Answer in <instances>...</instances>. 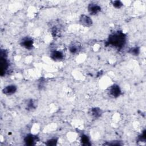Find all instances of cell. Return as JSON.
<instances>
[{"mask_svg":"<svg viewBox=\"0 0 146 146\" xmlns=\"http://www.w3.org/2000/svg\"><path fill=\"white\" fill-rule=\"evenodd\" d=\"M126 42V36L122 31H118L111 34L108 39L107 43L119 49L121 48Z\"/></svg>","mask_w":146,"mask_h":146,"instance_id":"6da1fadb","label":"cell"},{"mask_svg":"<svg viewBox=\"0 0 146 146\" xmlns=\"http://www.w3.org/2000/svg\"><path fill=\"white\" fill-rule=\"evenodd\" d=\"M108 92H109V95L111 97L116 98L119 97L121 93V91L119 86L114 84L111 87H110V88H109Z\"/></svg>","mask_w":146,"mask_h":146,"instance_id":"7a4b0ae2","label":"cell"},{"mask_svg":"<svg viewBox=\"0 0 146 146\" xmlns=\"http://www.w3.org/2000/svg\"><path fill=\"white\" fill-rule=\"evenodd\" d=\"M34 41L32 38L26 36L22 39L21 42V45L26 49L30 50L33 47Z\"/></svg>","mask_w":146,"mask_h":146,"instance_id":"3957f363","label":"cell"},{"mask_svg":"<svg viewBox=\"0 0 146 146\" xmlns=\"http://www.w3.org/2000/svg\"><path fill=\"white\" fill-rule=\"evenodd\" d=\"M79 22L82 25L85 27H90L92 25V21L88 15H81L79 18Z\"/></svg>","mask_w":146,"mask_h":146,"instance_id":"277c9868","label":"cell"},{"mask_svg":"<svg viewBox=\"0 0 146 146\" xmlns=\"http://www.w3.org/2000/svg\"><path fill=\"white\" fill-rule=\"evenodd\" d=\"M0 63H1V75L3 76L9 67V63L7 60V58L5 57H1L0 60Z\"/></svg>","mask_w":146,"mask_h":146,"instance_id":"5b68a950","label":"cell"},{"mask_svg":"<svg viewBox=\"0 0 146 146\" xmlns=\"http://www.w3.org/2000/svg\"><path fill=\"white\" fill-rule=\"evenodd\" d=\"M38 140V137L31 134L27 135L24 139L25 143L27 145H34Z\"/></svg>","mask_w":146,"mask_h":146,"instance_id":"8992f818","label":"cell"},{"mask_svg":"<svg viewBox=\"0 0 146 146\" xmlns=\"http://www.w3.org/2000/svg\"><path fill=\"white\" fill-rule=\"evenodd\" d=\"M68 48L71 53L77 54L81 50V44L78 42H74L69 45Z\"/></svg>","mask_w":146,"mask_h":146,"instance_id":"52a82bcc","label":"cell"},{"mask_svg":"<svg viewBox=\"0 0 146 146\" xmlns=\"http://www.w3.org/2000/svg\"><path fill=\"white\" fill-rule=\"evenodd\" d=\"M101 10V7L99 5L96 3H90L88 6V11L91 15H96Z\"/></svg>","mask_w":146,"mask_h":146,"instance_id":"ba28073f","label":"cell"},{"mask_svg":"<svg viewBox=\"0 0 146 146\" xmlns=\"http://www.w3.org/2000/svg\"><path fill=\"white\" fill-rule=\"evenodd\" d=\"M17 90V87L15 85L10 84L8 85L3 88L2 90V92L6 95H10L14 94Z\"/></svg>","mask_w":146,"mask_h":146,"instance_id":"9c48e42d","label":"cell"},{"mask_svg":"<svg viewBox=\"0 0 146 146\" xmlns=\"http://www.w3.org/2000/svg\"><path fill=\"white\" fill-rule=\"evenodd\" d=\"M64 57L63 53L58 50H54L53 51L51 54V58L56 61H59L60 60H62Z\"/></svg>","mask_w":146,"mask_h":146,"instance_id":"30bf717a","label":"cell"},{"mask_svg":"<svg viewBox=\"0 0 146 146\" xmlns=\"http://www.w3.org/2000/svg\"><path fill=\"white\" fill-rule=\"evenodd\" d=\"M90 113L92 117L95 118H98L102 115V111L98 107H94L90 110Z\"/></svg>","mask_w":146,"mask_h":146,"instance_id":"8fae6325","label":"cell"},{"mask_svg":"<svg viewBox=\"0 0 146 146\" xmlns=\"http://www.w3.org/2000/svg\"><path fill=\"white\" fill-rule=\"evenodd\" d=\"M36 104L35 103V102L32 99L29 100L26 104L27 108L28 110H34L36 107Z\"/></svg>","mask_w":146,"mask_h":146,"instance_id":"7c38bea8","label":"cell"},{"mask_svg":"<svg viewBox=\"0 0 146 146\" xmlns=\"http://www.w3.org/2000/svg\"><path fill=\"white\" fill-rule=\"evenodd\" d=\"M81 142L83 145H90V140H89L88 136L87 135H83L82 136V137H81Z\"/></svg>","mask_w":146,"mask_h":146,"instance_id":"4fadbf2b","label":"cell"},{"mask_svg":"<svg viewBox=\"0 0 146 146\" xmlns=\"http://www.w3.org/2000/svg\"><path fill=\"white\" fill-rule=\"evenodd\" d=\"M129 52L133 55H138L140 52V49L137 47H134L129 50Z\"/></svg>","mask_w":146,"mask_h":146,"instance_id":"5bb4252c","label":"cell"},{"mask_svg":"<svg viewBox=\"0 0 146 146\" xmlns=\"http://www.w3.org/2000/svg\"><path fill=\"white\" fill-rule=\"evenodd\" d=\"M112 5L113 6V7L119 9L123 6V3L121 1H113L112 2Z\"/></svg>","mask_w":146,"mask_h":146,"instance_id":"9a60e30c","label":"cell"},{"mask_svg":"<svg viewBox=\"0 0 146 146\" xmlns=\"http://www.w3.org/2000/svg\"><path fill=\"white\" fill-rule=\"evenodd\" d=\"M58 140L56 139H51L47 141L46 145H55L56 144Z\"/></svg>","mask_w":146,"mask_h":146,"instance_id":"2e32d148","label":"cell"},{"mask_svg":"<svg viewBox=\"0 0 146 146\" xmlns=\"http://www.w3.org/2000/svg\"><path fill=\"white\" fill-rule=\"evenodd\" d=\"M139 140L140 141H144L145 140V131L144 130L141 135L139 136Z\"/></svg>","mask_w":146,"mask_h":146,"instance_id":"e0dca14e","label":"cell"}]
</instances>
